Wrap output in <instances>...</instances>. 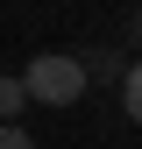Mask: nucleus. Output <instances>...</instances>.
<instances>
[{
	"label": "nucleus",
	"instance_id": "1",
	"mask_svg": "<svg viewBox=\"0 0 142 149\" xmlns=\"http://www.w3.org/2000/svg\"><path fill=\"white\" fill-rule=\"evenodd\" d=\"M22 78H29V100H43V107H71V100L85 92L93 71H85L78 57H64V50H50V57H36V64L22 71Z\"/></svg>",
	"mask_w": 142,
	"mask_h": 149
},
{
	"label": "nucleus",
	"instance_id": "2",
	"mask_svg": "<svg viewBox=\"0 0 142 149\" xmlns=\"http://www.w3.org/2000/svg\"><path fill=\"white\" fill-rule=\"evenodd\" d=\"M121 107H128V121L142 128V57H135L128 71H121Z\"/></svg>",
	"mask_w": 142,
	"mask_h": 149
},
{
	"label": "nucleus",
	"instance_id": "3",
	"mask_svg": "<svg viewBox=\"0 0 142 149\" xmlns=\"http://www.w3.org/2000/svg\"><path fill=\"white\" fill-rule=\"evenodd\" d=\"M22 107H29V78H7V85H0V114H7V128H14Z\"/></svg>",
	"mask_w": 142,
	"mask_h": 149
},
{
	"label": "nucleus",
	"instance_id": "4",
	"mask_svg": "<svg viewBox=\"0 0 142 149\" xmlns=\"http://www.w3.org/2000/svg\"><path fill=\"white\" fill-rule=\"evenodd\" d=\"M0 149H36V142L22 135V128H0Z\"/></svg>",
	"mask_w": 142,
	"mask_h": 149
}]
</instances>
